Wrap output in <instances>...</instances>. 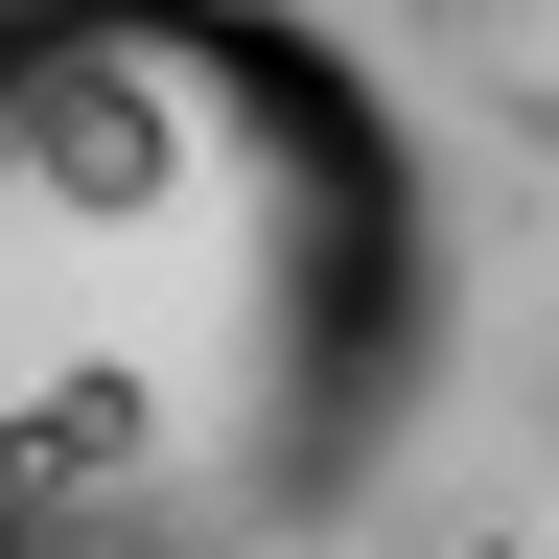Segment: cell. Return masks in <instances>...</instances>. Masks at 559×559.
<instances>
[{"mask_svg":"<svg viewBox=\"0 0 559 559\" xmlns=\"http://www.w3.org/2000/svg\"><path fill=\"white\" fill-rule=\"evenodd\" d=\"M536 513H559V466H536Z\"/></svg>","mask_w":559,"mask_h":559,"instance_id":"cell-2","label":"cell"},{"mask_svg":"<svg viewBox=\"0 0 559 559\" xmlns=\"http://www.w3.org/2000/svg\"><path fill=\"white\" fill-rule=\"evenodd\" d=\"M443 396V187L326 24H0V559H304Z\"/></svg>","mask_w":559,"mask_h":559,"instance_id":"cell-1","label":"cell"}]
</instances>
